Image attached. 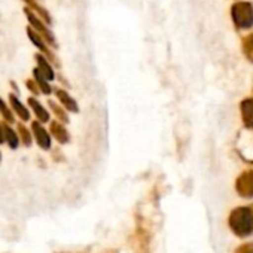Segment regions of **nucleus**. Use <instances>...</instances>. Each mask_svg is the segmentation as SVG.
<instances>
[{"instance_id": "nucleus-19", "label": "nucleus", "mask_w": 253, "mask_h": 253, "mask_svg": "<svg viewBox=\"0 0 253 253\" xmlns=\"http://www.w3.org/2000/svg\"><path fill=\"white\" fill-rule=\"evenodd\" d=\"M26 85H27V88L36 95V94H39L41 92V88H39V85H38V82L35 81V79H27V82H26Z\"/></svg>"}, {"instance_id": "nucleus-1", "label": "nucleus", "mask_w": 253, "mask_h": 253, "mask_svg": "<svg viewBox=\"0 0 253 253\" xmlns=\"http://www.w3.org/2000/svg\"><path fill=\"white\" fill-rule=\"evenodd\" d=\"M229 226L238 237H246L253 231V213L249 207H238L229 216Z\"/></svg>"}, {"instance_id": "nucleus-17", "label": "nucleus", "mask_w": 253, "mask_h": 253, "mask_svg": "<svg viewBox=\"0 0 253 253\" xmlns=\"http://www.w3.org/2000/svg\"><path fill=\"white\" fill-rule=\"evenodd\" d=\"M48 104H49V107L52 109V112L55 113V116H57L61 122H69V116H67V113L64 112V109H61V107H60L55 101H52V100H49Z\"/></svg>"}, {"instance_id": "nucleus-7", "label": "nucleus", "mask_w": 253, "mask_h": 253, "mask_svg": "<svg viewBox=\"0 0 253 253\" xmlns=\"http://www.w3.org/2000/svg\"><path fill=\"white\" fill-rule=\"evenodd\" d=\"M27 35H29V39L32 41V43L35 45V46H38L46 57H49L51 60H55V57L51 54V51L48 49V46H46V43H45V41H43V36L41 35V33H36V30L33 29V27H27Z\"/></svg>"}, {"instance_id": "nucleus-3", "label": "nucleus", "mask_w": 253, "mask_h": 253, "mask_svg": "<svg viewBox=\"0 0 253 253\" xmlns=\"http://www.w3.org/2000/svg\"><path fill=\"white\" fill-rule=\"evenodd\" d=\"M24 12H26V17H27L29 23L32 24V27H33L36 32H39V33L43 36V39H45L49 45L57 46V42H55V39H54V35H52V32L48 29L46 23L41 21V20L36 17V14H35V12H32V9H30V8H26V9H24Z\"/></svg>"}, {"instance_id": "nucleus-6", "label": "nucleus", "mask_w": 253, "mask_h": 253, "mask_svg": "<svg viewBox=\"0 0 253 253\" xmlns=\"http://www.w3.org/2000/svg\"><path fill=\"white\" fill-rule=\"evenodd\" d=\"M240 110H241V119L244 126L249 130H253V97L243 100Z\"/></svg>"}, {"instance_id": "nucleus-21", "label": "nucleus", "mask_w": 253, "mask_h": 253, "mask_svg": "<svg viewBox=\"0 0 253 253\" xmlns=\"http://www.w3.org/2000/svg\"><path fill=\"white\" fill-rule=\"evenodd\" d=\"M11 85H12V88H14V89L17 91V92H20V88L17 86V84H15V82H11Z\"/></svg>"}, {"instance_id": "nucleus-13", "label": "nucleus", "mask_w": 253, "mask_h": 253, "mask_svg": "<svg viewBox=\"0 0 253 253\" xmlns=\"http://www.w3.org/2000/svg\"><path fill=\"white\" fill-rule=\"evenodd\" d=\"M3 133H5V142L9 145L11 149H17L20 146V136L11 128V126L8 125V122L3 125Z\"/></svg>"}, {"instance_id": "nucleus-16", "label": "nucleus", "mask_w": 253, "mask_h": 253, "mask_svg": "<svg viewBox=\"0 0 253 253\" xmlns=\"http://www.w3.org/2000/svg\"><path fill=\"white\" fill-rule=\"evenodd\" d=\"M18 133H20V139H21V142L24 143V146H32V142H33L32 133H30V130L27 128L26 125L18 124Z\"/></svg>"}, {"instance_id": "nucleus-8", "label": "nucleus", "mask_w": 253, "mask_h": 253, "mask_svg": "<svg viewBox=\"0 0 253 253\" xmlns=\"http://www.w3.org/2000/svg\"><path fill=\"white\" fill-rule=\"evenodd\" d=\"M9 103H11V107L14 109V112L20 116L21 121H29V119H30V112H29V109H26V106L20 101V98H18L15 94H11V95H9Z\"/></svg>"}, {"instance_id": "nucleus-4", "label": "nucleus", "mask_w": 253, "mask_h": 253, "mask_svg": "<svg viewBox=\"0 0 253 253\" xmlns=\"http://www.w3.org/2000/svg\"><path fill=\"white\" fill-rule=\"evenodd\" d=\"M32 133H33V136H35V139H36L41 149H43V151L51 149V136L41 125V121L32 122Z\"/></svg>"}, {"instance_id": "nucleus-9", "label": "nucleus", "mask_w": 253, "mask_h": 253, "mask_svg": "<svg viewBox=\"0 0 253 253\" xmlns=\"http://www.w3.org/2000/svg\"><path fill=\"white\" fill-rule=\"evenodd\" d=\"M51 133L57 139V142H60L61 145H66L70 140V136H69L67 130L64 128V125H61L57 121L55 122H51Z\"/></svg>"}, {"instance_id": "nucleus-12", "label": "nucleus", "mask_w": 253, "mask_h": 253, "mask_svg": "<svg viewBox=\"0 0 253 253\" xmlns=\"http://www.w3.org/2000/svg\"><path fill=\"white\" fill-rule=\"evenodd\" d=\"M29 104H30V107L33 109L35 115L38 116V119H39L41 122H48V121H49V113H48V110H46L35 97H30V98H29Z\"/></svg>"}, {"instance_id": "nucleus-11", "label": "nucleus", "mask_w": 253, "mask_h": 253, "mask_svg": "<svg viewBox=\"0 0 253 253\" xmlns=\"http://www.w3.org/2000/svg\"><path fill=\"white\" fill-rule=\"evenodd\" d=\"M35 58H36V61H38V67H39V70L42 72V75H43L48 81L55 79V73H54L52 67L49 66V61H48L42 54H36Z\"/></svg>"}, {"instance_id": "nucleus-14", "label": "nucleus", "mask_w": 253, "mask_h": 253, "mask_svg": "<svg viewBox=\"0 0 253 253\" xmlns=\"http://www.w3.org/2000/svg\"><path fill=\"white\" fill-rule=\"evenodd\" d=\"M33 78H35V81L38 82V85H39V88H41V92H43V94H46V95H49V94L52 92V88H51L48 79L42 75V72L39 70V67H36V69L33 70Z\"/></svg>"}, {"instance_id": "nucleus-18", "label": "nucleus", "mask_w": 253, "mask_h": 253, "mask_svg": "<svg viewBox=\"0 0 253 253\" xmlns=\"http://www.w3.org/2000/svg\"><path fill=\"white\" fill-rule=\"evenodd\" d=\"M0 113L3 115V118H5V121H6L8 124H14V122H15V118H14L12 110H11V109H8L6 103H5L2 98H0Z\"/></svg>"}, {"instance_id": "nucleus-2", "label": "nucleus", "mask_w": 253, "mask_h": 253, "mask_svg": "<svg viewBox=\"0 0 253 253\" xmlns=\"http://www.w3.org/2000/svg\"><path fill=\"white\" fill-rule=\"evenodd\" d=\"M231 15L238 29H249L253 26V6L247 2H237L231 8Z\"/></svg>"}, {"instance_id": "nucleus-10", "label": "nucleus", "mask_w": 253, "mask_h": 253, "mask_svg": "<svg viewBox=\"0 0 253 253\" xmlns=\"http://www.w3.org/2000/svg\"><path fill=\"white\" fill-rule=\"evenodd\" d=\"M55 95L58 97V100L61 101V104L64 106V109H67V110H70V112H78V110H79L78 103L73 100V97H70V95L67 94V91L57 88V89H55Z\"/></svg>"}, {"instance_id": "nucleus-20", "label": "nucleus", "mask_w": 253, "mask_h": 253, "mask_svg": "<svg viewBox=\"0 0 253 253\" xmlns=\"http://www.w3.org/2000/svg\"><path fill=\"white\" fill-rule=\"evenodd\" d=\"M0 143H5V133H3V125H0Z\"/></svg>"}, {"instance_id": "nucleus-5", "label": "nucleus", "mask_w": 253, "mask_h": 253, "mask_svg": "<svg viewBox=\"0 0 253 253\" xmlns=\"http://www.w3.org/2000/svg\"><path fill=\"white\" fill-rule=\"evenodd\" d=\"M237 191L243 197H253V171H246L238 177Z\"/></svg>"}, {"instance_id": "nucleus-22", "label": "nucleus", "mask_w": 253, "mask_h": 253, "mask_svg": "<svg viewBox=\"0 0 253 253\" xmlns=\"http://www.w3.org/2000/svg\"><path fill=\"white\" fill-rule=\"evenodd\" d=\"M0 163H2V152H0Z\"/></svg>"}, {"instance_id": "nucleus-15", "label": "nucleus", "mask_w": 253, "mask_h": 253, "mask_svg": "<svg viewBox=\"0 0 253 253\" xmlns=\"http://www.w3.org/2000/svg\"><path fill=\"white\" fill-rule=\"evenodd\" d=\"M243 52L247 57V60L253 63V35L246 36V39L243 41Z\"/></svg>"}]
</instances>
